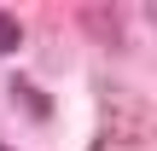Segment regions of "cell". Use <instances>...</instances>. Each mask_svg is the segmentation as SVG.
<instances>
[{"instance_id": "6da1fadb", "label": "cell", "mask_w": 157, "mask_h": 151, "mask_svg": "<svg viewBox=\"0 0 157 151\" xmlns=\"http://www.w3.org/2000/svg\"><path fill=\"white\" fill-rule=\"evenodd\" d=\"M12 41H17V29H12V23L0 17V47H12Z\"/></svg>"}, {"instance_id": "7a4b0ae2", "label": "cell", "mask_w": 157, "mask_h": 151, "mask_svg": "<svg viewBox=\"0 0 157 151\" xmlns=\"http://www.w3.org/2000/svg\"><path fill=\"white\" fill-rule=\"evenodd\" d=\"M151 17H157V6H151Z\"/></svg>"}, {"instance_id": "3957f363", "label": "cell", "mask_w": 157, "mask_h": 151, "mask_svg": "<svg viewBox=\"0 0 157 151\" xmlns=\"http://www.w3.org/2000/svg\"><path fill=\"white\" fill-rule=\"evenodd\" d=\"M0 151H6V145H0Z\"/></svg>"}]
</instances>
